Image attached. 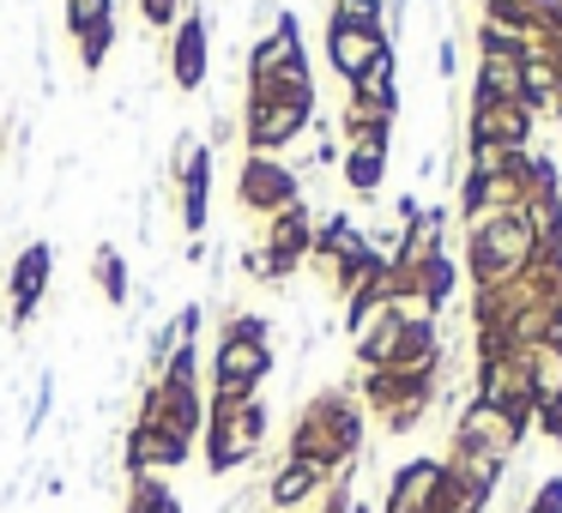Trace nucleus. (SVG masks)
Returning a JSON list of instances; mask_svg holds the SVG:
<instances>
[{
    "mask_svg": "<svg viewBox=\"0 0 562 513\" xmlns=\"http://www.w3.org/2000/svg\"><path fill=\"white\" fill-rule=\"evenodd\" d=\"M321 103H315V61L296 55L279 73L255 79L243 98V151L260 158H291V146L315 127Z\"/></svg>",
    "mask_w": 562,
    "mask_h": 513,
    "instance_id": "f257e3e1",
    "label": "nucleus"
},
{
    "mask_svg": "<svg viewBox=\"0 0 562 513\" xmlns=\"http://www.w3.org/2000/svg\"><path fill=\"white\" fill-rule=\"evenodd\" d=\"M284 459H308V465H321V471H351V465L363 459V404L339 387H321L315 399L296 411Z\"/></svg>",
    "mask_w": 562,
    "mask_h": 513,
    "instance_id": "f03ea898",
    "label": "nucleus"
},
{
    "mask_svg": "<svg viewBox=\"0 0 562 513\" xmlns=\"http://www.w3.org/2000/svg\"><path fill=\"white\" fill-rule=\"evenodd\" d=\"M532 236L514 212L502 218H484L477 230H465V272H472V290L477 296H502L532 272Z\"/></svg>",
    "mask_w": 562,
    "mask_h": 513,
    "instance_id": "7ed1b4c3",
    "label": "nucleus"
},
{
    "mask_svg": "<svg viewBox=\"0 0 562 513\" xmlns=\"http://www.w3.org/2000/svg\"><path fill=\"white\" fill-rule=\"evenodd\" d=\"M272 320L267 315H224L218 351H212V392L218 399H255L260 380L272 375Z\"/></svg>",
    "mask_w": 562,
    "mask_h": 513,
    "instance_id": "20e7f679",
    "label": "nucleus"
},
{
    "mask_svg": "<svg viewBox=\"0 0 562 513\" xmlns=\"http://www.w3.org/2000/svg\"><path fill=\"white\" fill-rule=\"evenodd\" d=\"M200 447H206V471L212 477L243 471V465L267 447V404H260V392L255 399H218V392H212Z\"/></svg>",
    "mask_w": 562,
    "mask_h": 513,
    "instance_id": "39448f33",
    "label": "nucleus"
},
{
    "mask_svg": "<svg viewBox=\"0 0 562 513\" xmlns=\"http://www.w3.org/2000/svg\"><path fill=\"white\" fill-rule=\"evenodd\" d=\"M357 387H363L357 404H363L369 417H381L387 435H412L429 417V404H436V375H393V368H375V375H363Z\"/></svg>",
    "mask_w": 562,
    "mask_h": 513,
    "instance_id": "423d86ee",
    "label": "nucleus"
},
{
    "mask_svg": "<svg viewBox=\"0 0 562 513\" xmlns=\"http://www.w3.org/2000/svg\"><path fill=\"white\" fill-rule=\"evenodd\" d=\"M296 200H303V175H296L291 158H260V151H243L236 158V206L248 212V218H279V212H291Z\"/></svg>",
    "mask_w": 562,
    "mask_h": 513,
    "instance_id": "0eeeda50",
    "label": "nucleus"
},
{
    "mask_svg": "<svg viewBox=\"0 0 562 513\" xmlns=\"http://www.w3.org/2000/svg\"><path fill=\"white\" fill-rule=\"evenodd\" d=\"M520 441H526V423H514L508 411H496V404H484V399H465L460 417H453V447H460V453H477V459L514 465Z\"/></svg>",
    "mask_w": 562,
    "mask_h": 513,
    "instance_id": "6e6552de",
    "label": "nucleus"
},
{
    "mask_svg": "<svg viewBox=\"0 0 562 513\" xmlns=\"http://www.w3.org/2000/svg\"><path fill=\"white\" fill-rule=\"evenodd\" d=\"M393 49L387 31H369V25H345V19H327V37H321V61H327V73L339 79L345 91L363 86L369 67L381 61V55Z\"/></svg>",
    "mask_w": 562,
    "mask_h": 513,
    "instance_id": "1a4fd4ad",
    "label": "nucleus"
},
{
    "mask_svg": "<svg viewBox=\"0 0 562 513\" xmlns=\"http://www.w3.org/2000/svg\"><path fill=\"white\" fill-rule=\"evenodd\" d=\"M477 146L520 158V151L538 146V115L526 103H472V115H465V151H477Z\"/></svg>",
    "mask_w": 562,
    "mask_h": 513,
    "instance_id": "9d476101",
    "label": "nucleus"
},
{
    "mask_svg": "<svg viewBox=\"0 0 562 513\" xmlns=\"http://www.w3.org/2000/svg\"><path fill=\"white\" fill-rule=\"evenodd\" d=\"M55 242H25L19 248V260L7 266V332H25L31 315L43 308V296H49V278H55Z\"/></svg>",
    "mask_w": 562,
    "mask_h": 513,
    "instance_id": "9b49d317",
    "label": "nucleus"
},
{
    "mask_svg": "<svg viewBox=\"0 0 562 513\" xmlns=\"http://www.w3.org/2000/svg\"><path fill=\"white\" fill-rule=\"evenodd\" d=\"M164 55H170V86L182 91V98H200L206 79H212V19H206V7H194V13L176 19L170 49Z\"/></svg>",
    "mask_w": 562,
    "mask_h": 513,
    "instance_id": "f8f14e48",
    "label": "nucleus"
},
{
    "mask_svg": "<svg viewBox=\"0 0 562 513\" xmlns=\"http://www.w3.org/2000/svg\"><path fill=\"white\" fill-rule=\"evenodd\" d=\"M260 248H267V260H272V278L291 284L296 272H303L308 248H315V212H308V200H296L291 212L260 224Z\"/></svg>",
    "mask_w": 562,
    "mask_h": 513,
    "instance_id": "ddd939ff",
    "label": "nucleus"
},
{
    "mask_svg": "<svg viewBox=\"0 0 562 513\" xmlns=\"http://www.w3.org/2000/svg\"><path fill=\"white\" fill-rule=\"evenodd\" d=\"M134 423L164 429V435H176V441H188V447H194V441L206 435V392H176V387H164V380H151L146 399H139Z\"/></svg>",
    "mask_w": 562,
    "mask_h": 513,
    "instance_id": "4468645a",
    "label": "nucleus"
},
{
    "mask_svg": "<svg viewBox=\"0 0 562 513\" xmlns=\"http://www.w3.org/2000/svg\"><path fill=\"white\" fill-rule=\"evenodd\" d=\"M441 483H448V465L441 459H405L387 477V489H381V513H436Z\"/></svg>",
    "mask_w": 562,
    "mask_h": 513,
    "instance_id": "2eb2a0df",
    "label": "nucleus"
},
{
    "mask_svg": "<svg viewBox=\"0 0 562 513\" xmlns=\"http://www.w3.org/2000/svg\"><path fill=\"white\" fill-rule=\"evenodd\" d=\"M188 441L164 435V429H146V423H127L122 435V471L127 477H158V471H176V465H188Z\"/></svg>",
    "mask_w": 562,
    "mask_h": 513,
    "instance_id": "dca6fc26",
    "label": "nucleus"
},
{
    "mask_svg": "<svg viewBox=\"0 0 562 513\" xmlns=\"http://www.w3.org/2000/svg\"><path fill=\"white\" fill-rule=\"evenodd\" d=\"M472 103H526V55H502V49L477 55Z\"/></svg>",
    "mask_w": 562,
    "mask_h": 513,
    "instance_id": "f3484780",
    "label": "nucleus"
},
{
    "mask_svg": "<svg viewBox=\"0 0 562 513\" xmlns=\"http://www.w3.org/2000/svg\"><path fill=\"white\" fill-rule=\"evenodd\" d=\"M176 218H182L188 242H200L212 224V146H200V158L176 175Z\"/></svg>",
    "mask_w": 562,
    "mask_h": 513,
    "instance_id": "a211bd4d",
    "label": "nucleus"
},
{
    "mask_svg": "<svg viewBox=\"0 0 562 513\" xmlns=\"http://www.w3.org/2000/svg\"><path fill=\"white\" fill-rule=\"evenodd\" d=\"M387 158H393V146H339V182L357 200H375L387 187Z\"/></svg>",
    "mask_w": 562,
    "mask_h": 513,
    "instance_id": "6ab92c4d",
    "label": "nucleus"
},
{
    "mask_svg": "<svg viewBox=\"0 0 562 513\" xmlns=\"http://www.w3.org/2000/svg\"><path fill=\"white\" fill-rule=\"evenodd\" d=\"M514 218L526 224V236H532L538 254H544V248H562V187L557 194H526Z\"/></svg>",
    "mask_w": 562,
    "mask_h": 513,
    "instance_id": "aec40b11",
    "label": "nucleus"
},
{
    "mask_svg": "<svg viewBox=\"0 0 562 513\" xmlns=\"http://www.w3.org/2000/svg\"><path fill=\"white\" fill-rule=\"evenodd\" d=\"M91 284H98V296L110 308L134 303V272H127V260H122V248H115V242H98V254H91Z\"/></svg>",
    "mask_w": 562,
    "mask_h": 513,
    "instance_id": "412c9836",
    "label": "nucleus"
},
{
    "mask_svg": "<svg viewBox=\"0 0 562 513\" xmlns=\"http://www.w3.org/2000/svg\"><path fill=\"white\" fill-rule=\"evenodd\" d=\"M122 513H182V501H176L170 483H158V477H127V508Z\"/></svg>",
    "mask_w": 562,
    "mask_h": 513,
    "instance_id": "4be33fe9",
    "label": "nucleus"
},
{
    "mask_svg": "<svg viewBox=\"0 0 562 513\" xmlns=\"http://www.w3.org/2000/svg\"><path fill=\"white\" fill-rule=\"evenodd\" d=\"M200 375H206V363H200V344H182V351H176L170 363L158 368V380H164V387H176V392H200Z\"/></svg>",
    "mask_w": 562,
    "mask_h": 513,
    "instance_id": "5701e85b",
    "label": "nucleus"
},
{
    "mask_svg": "<svg viewBox=\"0 0 562 513\" xmlns=\"http://www.w3.org/2000/svg\"><path fill=\"white\" fill-rule=\"evenodd\" d=\"M110 49H115V13L110 19H98V25L79 37V61H86V73H98L103 61H110Z\"/></svg>",
    "mask_w": 562,
    "mask_h": 513,
    "instance_id": "b1692460",
    "label": "nucleus"
},
{
    "mask_svg": "<svg viewBox=\"0 0 562 513\" xmlns=\"http://www.w3.org/2000/svg\"><path fill=\"white\" fill-rule=\"evenodd\" d=\"M49 411H55V368H43V375H37V392H31V404H25V441L43 435Z\"/></svg>",
    "mask_w": 562,
    "mask_h": 513,
    "instance_id": "393cba45",
    "label": "nucleus"
},
{
    "mask_svg": "<svg viewBox=\"0 0 562 513\" xmlns=\"http://www.w3.org/2000/svg\"><path fill=\"white\" fill-rule=\"evenodd\" d=\"M115 13V0H67V7H61V19H67V37H86V31L91 25H98V19H110Z\"/></svg>",
    "mask_w": 562,
    "mask_h": 513,
    "instance_id": "a878e982",
    "label": "nucleus"
},
{
    "mask_svg": "<svg viewBox=\"0 0 562 513\" xmlns=\"http://www.w3.org/2000/svg\"><path fill=\"white\" fill-rule=\"evenodd\" d=\"M333 19H345V25H369V31H387V0H333Z\"/></svg>",
    "mask_w": 562,
    "mask_h": 513,
    "instance_id": "bb28decb",
    "label": "nucleus"
},
{
    "mask_svg": "<svg viewBox=\"0 0 562 513\" xmlns=\"http://www.w3.org/2000/svg\"><path fill=\"white\" fill-rule=\"evenodd\" d=\"M134 7H139V25L146 31H176V19L188 13L182 0H134Z\"/></svg>",
    "mask_w": 562,
    "mask_h": 513,
    "instance_id": "cd10ccee",
    "label": "nucleus"
},
{
    "mask_svg": "<svg viewBox=\"0 0 562 513\" xmlns=\"http://www.w3.org/2000/svg\"><path fill=\"white\" fill-rule=\"evenodd\" d=\"M520 513H562V477H544V483L532 489V501H526Z\"/></svg>",
    "mask_w": 562,
    "mask_h": 513,
    "instance_id": "c85d7f7f",
    "label": "nucleus"
},
{
    "mask_svg": "<svg viewBox=\"0 0 562 513\" xmlns=\"http://www.w3.org/2000/svg\"><path fill=\"white\" fill-rule=\"evenodd\" d=\"M236 260H243V272H248V278L279 284V278H272V260H267V248H260V242H243V254H236Z\"/></svg>",
    "mask_w": 562,
    "mask_h": 513,
    "instance_id": "c756f323",
    "label": "nucleus"
},
{
    "mask_svg": "<svg viewBox=\"0 0 562 513\" xmlns=\"http://www.w3.org/2000/svg\"><path fill=\"white\" fill-rule=\"evenodd\" d=\"M532 423H538V435H550L562 447V392H557V404H544V411L532 417Z\"/></svg>",
    "mask_w": 562,
    "mask_h": 513,
    "instance_id": "7c9ffc66",
    "label": "nucleus"
},
{
    "mask_svg": "<svg viewBox=\"0 0 562 513\" xmlns=\"http://www.w3.org/2000/svg\"><path fill=\"white\" fill-rule=\"evenodd\" d=\"M333 513H351V501H345V508H333Z\"/></svg>",
    "mask_w": 562,
    "mask_h": 513,
    "instance_id": "2f4dec72",
    "label": "nucleus"
}]
</instances>
